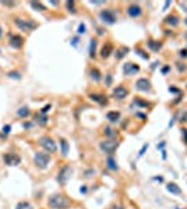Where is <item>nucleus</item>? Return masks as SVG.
<instances>
[{"label":"nucleus","instance_id":"f257e3e1","mask_svg":"<svg viewBox=\"0 0 187 209\" xmlns=\"http://www.w3.org/2000/svg\"><path fill=\"white\" fill-rule=\"evenodd\" d=\"M48 205L52 209H67L70 208V201L67 199V197H64L63 194H53L48 199Z\"/></svg>","mask_w":187,"mask_h":209},{"label":"nucleus","instance_id":"f03ea898","mask_svg":"<svg viewBox=\"0 0 187 209\" xmlns=\"http://www.w3.org/2000/svg\"><path fill=\"white\" fill-rule=\"evenodd\" d=\"M34 162H35V165L38 167L46 169L50 162V156L48 154H45V152H36L35 156H34Z\"/></svg>","mask_w":187,"mask_h":209},{"label":"nucleus","instance_id":"7ed1b4c3","mask_svg":"<svg viewBox=\"0 0 187 209\" xmlns=\"http://www.w3.org/2000/svg\"><path fill=\"white\" fill-rule=\"evenodd\" d=\"M16 25L20 28L21 31H34L38 27V24L35 23V21H32V20H23V18H16Z\"/></svg>","mask_w":187,"mask_h":209},{"label":"nucleus","instance_id":"20e7f679","mask_svg":"<svg viewBox=\"0 0 187 209\" xmlns=\"http://www.w3.org/2000/svg\"><path fill=\"white\" fill-rule=\"evenodd\" d=\"M39 145L46 151V152H49V154H55L56 149H57L56 142L50 137H42L39 140Z\"/></svg>","mask_w":187,"mask_h":209},{"label":"nucleus","instance_id":"39448f33","mask_svg":"<svg viewBox=\"0 0 187 209\" xmlns=\"http://www.w3.org/2000/svg\"><path fill=\"white\" fill-rule=\"evenodd\" d=\"M99 147H101L102 152H105V154H108V155H112L116 149H117L119 142H116V141H112V140L102 141L101 144H99Z\"/></svg>","mask_w":187,"mask_h":209},{"label":"nucleus","instance_id":"423d86ee","mask_svg":"<svg viewBox=\"0 0 187 209\" xmlns=\"http://www.w3.org/2000/svg\"><path fill=\"white\" fill-rule=\"evenodd\" d=\"M71 167L70 166H64L62 167V170L59 172V177H57V180H59V183L62 184V186H64V184L69 181L70 176H71Z\"/></svg>","mask_w":187,"mask_h":209},{"label":"nucleus","instance_id":"0eeeda50","mask_svg":"<svg viewBox=\"0 0 187 209\" xmlns=\"http://www.w3.org/2000/svg\"><path fill=\"white\" fill-rule=\"evenodd\" d=\"M99 17H101V20L106 24H115L116 23V14L115 11L112 10H103L99 13Z\"/></svg>","mask_w":187,"mask_h":209},{"label":"nucleus","instance_id":"6e6552de","mask_svg":"<svg viewBox=\"0 0 187 209\" xmlns=\"http://www.w3.org/2000/svg\"><path fill=\"white\" fill-rule=\"evenodd\" d=\"M3 159H4V163L9 165V166H17L21 162V158L16 154H6L3 156Z\"/></svg>","mask_w":187,"mask_h":209},{"label":"nucleus","instance_id":"1a4fd4ad","mask_svg":"<svg viewBox=\"0 0 187 209\" xmlns=\"http://www.w3.org/2000/svg\"><path fill=\"white\" fill-rule=\"evenodd\" d=\"M135 89L141 92H148L151 89V82L148 81L147 78H140L135 82Z\"/></svg>","mask_w":187,"mask_h":209},{"label":"nucleus","instance_id":"9d476101","mask_svg":"<svg viewBox=\"0 0 187 209\" xmlns=\"http://www.w3.org/2000/svg\"><path fill=\"white\" fill-rule=\"evenodd\" d=\"M127 95H128V91L123 87V85H119V87H116L115 89H113V96H115L116 99H124L127 98Z\"/></svg>","mask_w":187,"mask_h":209},{"label":"nucleus","instance_id":"9b49d317","mask_svg":"<svg viewBox=\"0 0 187 209\" xmlns=\"http://www.w3.org/2000/svg\"><path fill=\"white\" fill-rule=\"evenodd\" d=\"M24 45V39L20 35H11L10 36V46L14 49H21Z\"/></svg>","mask_w":187,"mask_h":209},{"label":"nucleus","instance_id":"f8f14e48","mask_svg":"<svg viewBox=\"0 0 187 209\" xmlns=\"http://www.w3.org/2000/svg\"><path fill=\"white\" fill-rule=\"evenodd\" d=\"M141 13H142V10H141V7L138 6V4H130V6L127 7V14L130 17H140L141 16Z\"/></svg>","mask_w":187,"mask_h":209},{"label":"nucleus","instance_id":"ddd939ff","mask_svg":"<svg viewBox=\"0 0 187 209\" xmlns=\"http://www.w3.org/2000/svg\"><path fill=\"white\" fill-rule=\"evenodd\" d=\"M123 71H124L126 75H134L140 71V67H138L137 64H134V63H127V64L124 66Z\"/></svg>","mask_w":187,"mask_h":209},{"label":"nucleus","instance_id":"4468645a","mask_svg":"<svg viewBox=\"0 0 187 209\" xmlns=\"http://www.w3.org/2000/svg\"><path fill=\"white\" fill-rule=\"evenodd\" d=\"M89 98H91L94 102H96V103L102 104V106L108 103V99H106L105 95H101V94H91V95H89Z\"/></svg>","mask_w":187,"mask_h":209},{"label":"nucleus","instance_id":"2eb2a0df","mask_svg":"<svg viewBox=\"0 0 187 209\" xmlns=\"http://www.w3.org/2000/svg\"><path fill=\"white\" fill-rule=\"evenodd\" d=\"M113 52V45L112 43H105V46L102 48V50H101V56L103 57V59H108L109 56H110V53Z\"/></svg>","mask_w":187,"mask_h":209},{"label":"nucleus","instance_id":"dca6fc26","mask_svg":"<svg viewBox=\"0 0 187 209\" xmlns=\"http://www.w3.org/2000/svg\"><path fill=\"white\" fill-rule=\"evenodd\" d=\"M106 119H108L110 123H117L120 120V113L119 112H109L106 115Z\"/></svg>","mask_w":187,"mask_h":209},{"label":"nucleus","instance_id":"f3484780","mask_svg":"<svg viewBox=\"0 0 187 209\" xmlns=\"http://www.w3.org/2000/svg\"><path fill=\"white\" fill-rule=\"evenodd\" d=\"M128 53V48H126V46H121V48H119L117 52H116V59H123L126 55Z\"/></svg>","mask_w":187,"mask_h":209},{"label":"nucleus","instance_id":"a211bd4d","mask_svg":"<svg viewBox=\"0 0 187 209\" xmlns=\"http://www.w3.org/2000/svg\"><path fill=\"white\" fill-rule=\"evenodd\" d=\"M103 133H105V135H106V137H109V138L117 137V131L113 130L112 127H105V128H103Z\"/></svg>","mask_w":187,"mask_h":209},{"label":"nucleus","instance_id":"6ab92c4d","mask_svg":"<svg viewBox=\"0 0 187 209\" xmlns=\"http://www.w3.org/2000/svg\"><path fill=\"white\" fill-rule=\"evenodd\" d=\"M167 190H169L172 194H176V195H180V194H182L180 188H179V187H177L174 183H169V184H167Z\"/></svg>","mask_w":187,"mask_h":209},{"label":"nucleus","instance_id":"aec40b11","mask_svg":"<svg viewBox=\"0 0 187 209\" xmlns=\"http://www.w3.org/2000/svg\"><path fill=\"white\" fill-rule=\"evenodd\" d=\"M89 74H91V78L94 80L95 82L101 81V73H99V70H98V69H91Z\"/></svg>","mask_w":187,"mask_h":209},{"label":"nucleus","instance_id":"412c9836","mask_svg":"<svg viewBox=\"0 0 187 209\" xmlns=\"http://www.w3.org/2000/svg\"><path fill=\"white\" fill-rule=\"evenodd\" d=\"M165 23H166V24H171L172 27H176L177 24H179V18H177L176 16H169V17H166Z\"/></svg>","mask_w":187,"mask_h":209},{"label":"nucleus","instance_id":"4be33fe9","mask_svg":"<svg viewBox=\"0 0 187 209\" xmlns=\"http://www.w3.org/2000/svg\"><path fill=\"white\" fill-rule=\"evenodd\" d=\"M28 115H30V110H28L27 106H23V108H20L17 110V116H18V117H27Z\"/></svg>","mask_w":187,"mask_h":209},{"label":"nucleus","instance_id":"5701e85b","mask_svg":"<svg viewBox=\"0 0 187 209\" xmlns=\"http://www.w3.org/2000/svg\"><path fill=\"white\" fill-rule=\"evenodd\" d=\"M16 209H34V206L31 205L30 202H27V201H23V202H18L16 205Z\"/></svg>","mask_w":187,"mask_h":209},{"label":"nucleus","instance_id":"b1692460","mask_svg":"<svg viewBox=\"0 0 187 209\" xmlns=\"http://www.w3.org/2000/svg\"><path fill=\"white\" fill-rule=\"evenodd\" d=\"M106 163H108V167L110 170H117V163H116V160L113 159V158H108V160H106Z\"/></svg>","mask_w":187,"mask_h":209},{"label":"nucleus","instance_id":"393cba45","mask_svg":"<svg viewBox=\"0 0 187 209\" xmlns=\"http://www.w3.org/2000/svg\"><path fill=\"white\" fill-rule=\"evenodd\" d=\"M60 145H62V154L66 156L69 154V144H67L66 140H60Z\"/></svg>","mask_w":187,"mask_h":209},{"label":"nucleus","instance_id":"a878e982","mask_svg":"<svg viewBox=\"0 0 187 209\" xmlns=\"http://www.w3.org/2000/svg\"><path fill=\"white\" fill-rule=\"evenodd\" d=\"M95 48H96V41L92 39L89 45V57H95Z\"/></svg>","mask_w":187,"mask_h":209},{"label":"nucleus","instance_id":"bb28decb","mask_svg":"<svg viewBox=\"0 0 187 209\" xmlns=\"http://www.w3.org/2000/svg\"><path fill=\"white\" fill-rule=\"evenodd\" d=\"M148 46H149V48H151L152 50H158L162 45H161V42H155V41H149V42H148Z\"/></svg>","mask_w":187,"mask_h":209},{"label":"nucleus","instance_id":"cd10ccee","mask_svg":"<svg viewBox=\"0 0 187 209\" xmlns=\"http://www.w3.org/2000/svg\"><path fill=\"white\" fill-rule=\"evenodd\" d=\"M31 6H32V7H35V10H39V11L46 10V7L43 6L42 3H36V2H31Z\"/></svg>","mask_w":187,"mask_h":209},{"label":"nucleus","instance_id":"c85d7f7f","mask_svg":"<svg viewBox=\"0 0 187 209\" xmlns=\"http://www.w3.org/2000/svg\"><path fill=\"white\" fill-rule=\"evenodd\" d=\"M66 6L69 9L70 13H76V9H74V2H66Z\"/></svg>","mask_w":187,"mask_h":209},{"label":"nucleus","instance_id":"c756f323","mask_svg":"<svg viewBox=\"0 0 187 209\" xmlns=\"http://www.w3.org/2000/svg\"><path fill=\"white\" fill-rule=\"evenodd\" d=\"M10 130H11V126H9V124L4 126V127H3V134H4V135H7L9 133H10Z\"/></svg>","mask_w":187,"mask_h":209},{"label":"nucleus","instance_id":"7c9ffc66","mask_svg":"<svg viewBox=\"0 0 187 209\" xmlns=\"http://www.w3.org/2000/svg\"><path fill=\"white\" fill-rule=\"evenodd\" d=\"M2 4H4V6H7V7H14L16 6L14 2H2Z\"/></svg>","mask_w":187,"mask_h":209},{"label":"nucleus","instance_id":"2f4dec72","mask_svg":"<svg viewBox=\"0 0 187 209\" xmlns=\"http://www.w3.org/2000/svg\"><path fill=\"white\" fill-rule=\"evenodd\" d=\"M85 32V25L84 24H80V27H78V34H84Z\"/></svg>","mask_w":187,"mask_h":209},{"label":"nucleus","instance_id":"473e14b6","mask_svg":"<svg viewBox=\"0 0 187 209\" xmlns=\"http://www.w3.org/2000/svg\"><path fill=\"white\" fill-rule=\"evenodd\" d=\"M49 110H50V104H46L45 108L42 109V113H43V115H45V113H48V112H49Z\"/></svg>","mask_w":187,"mask_h":209},{"label":"nucleus","instance_id":"72a5a7b5","mask_svg":"<svg viewBox=\"0 0 187 209\" xmlns=\"http://www.w3.org/2000/svg\"><path fill=\"white\" fill-rule=\"evenodd\" d=\"M179 4H180V6L184 9V11H187V2H180Z\"/></svg>","mask_w":187,"mask_h":209},{"label":"nucleus","instance_id":"f704fd0d","mask_svg":"<svg viewBox=\"0 0 187 209\" xmlns=\"http://www.w3.org/2000/svg\"><path fill=\"white\" fill-rule=\"evenodd\" d=\"M10 77H16V78H20V74H18V73H10Z\"/></svg>","mask_w":187,"mask_h":209},{"label":"nucleus","instance_id":"c9c22d12","mask_svg":"<svg viewBox=\"0 0 187 209\" xmlns=\"http://www.w3.org/2000/svg\"><path fill=\"white\" fill-rule=\"evenodd\" d=\"M147 148H148V145H145V147L142 148V149H141V152H140V156H141V155H144V152H145V149H147Z\"/></svg>","mask_w":187,"mask_h":209},{"label":"nucleus","instance_id":"e433bc0d","mask_svg":"<svg viewBox=\"0 0 187 209\" xmlns=\"http://www.w3.org/2000/svg\"><path fill=\"white\" fill-rule=\"evenodd\" d=\"M110 209H123V206H120V205H115V206H112Z\"/></svg>","mask_w":187,"mask_h":209},{"label":"nucleus","instance_id":"4c0bfd02","mask_svg":"<svg viewBox=\"0 0 187 209\" xmlns=\"http://www.w3.org/2000/svg\"><path fill=\"white\" fill-rule=\"evenodd\" d=\"M183 134H184V138H186V144H187V130H183Z\"/></svg>","mask_w":187,"mask_h":209},{"label":"nucleus","instance_id":"58836bf2","mask_svg":"<svg viewBox=\"0 0 187 209\" xmlns=\"http://www.w3.org/2000/svg\"><path fill=\"white\" fill-rule=\"evenodd\" d=\"M180 55H182V56H187V50H182Z\"/></svg>","mask_w":187,"mask_h":209},{"label":"nucleus","instance_id":"ea45409f","mask_svg":"<svg viewBox=\"0 0 187 209\" xmlns=\"http://www.w3.org/2000/svg\"><path fill=\"white\" fill-rule=\"evenodd\" d=\"M2 35H3V28L0 27V38H2Z\"/></svg>","mask_w":187,"mask_h":209},{"label":"nucleus","instance_id":"a19ab883","mask_svg":"<svg viewBox=\"0 0 187 209\" xmlns=\"http://www.w3.org/2000/svg\"><path fill=\"white\" fill-rule=\"evenodd\" d=\"M184 23H186V25H187V18H186V21H184Z\"/></svg>","mask_w":187,"mask_h":209},{"label":"nucleus","instance_id":"79ce46f5","mask_svg":"<svg viewBox=\"0 0 187 209\" xmlns=\"http://www.w3.org/2000/svg\"><path fill=\"white\" fill-rule=\"evenodd\" d=\"M177 209H179V208H177Z\"/></svg>","mask_w":187,"mask_h":209}]
</instances>
